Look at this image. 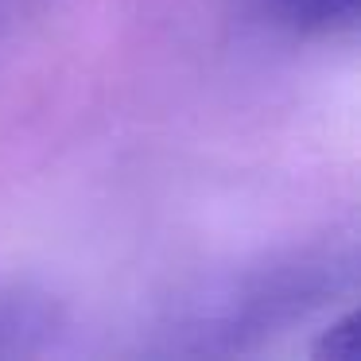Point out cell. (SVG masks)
<instances>
[{"label":"cell","instance_id":"1","mask_svg":"<svg viewBox=\"0 0 361 361\" xmlns=\"http://www.w3.org/2000/svg\"><path fill=\"white\" fill-rule=\"evenodd\" d=\"M353 245H314L206 283L167 322L175 353H245L353 288Z\"/></svg>","mask_w":361,"mask_h":361},{"label":"cell","instance_id":"2","mask_svg":"<svg viewBox=\"0 0 361 361\" xmlns=\"http://www.w3.org/2000/svg\"><path fill=\"white\" fill-rule=\"evenodd\" d=\"M257 24L291 39H342L357 27V0H241Z\"/></svg>","mask_w":361,"mask_h":361},{"label":"cell","instance_id":"3","mask_svg":"<svg viewBox=\"0 0 361 361\" xmlns=\"http://www.w3.org/2000/svg\"><path fill=\"white\" fill-rule=\"evenodd\" d=\"M59 311L51 299L24 288H0V357L39 353L59 334Z\"/></svg>","mask_w":361,"mask_h":361}]
</instances>
